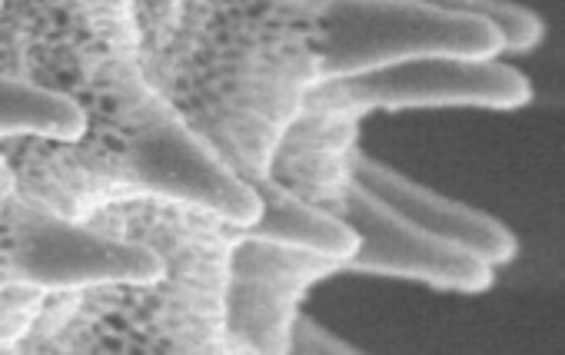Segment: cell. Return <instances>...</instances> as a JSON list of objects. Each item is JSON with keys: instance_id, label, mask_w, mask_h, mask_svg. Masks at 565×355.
<instances>
[{"instance_id": "1", "label": "cell", "mask_w": 565, "mask_h": 355, "mask_svg": "<svg viewBox=\"0 0 565 355\" xmlns=\"http://www.w3.org/2000/svg\"><path fill=\"white\" fill-rule=\"evenodd\" d=\"M134 4H0V74L57 90L84 117L71 143L0 140L18 193L77 223L127 200H170L253 223L256 190L147 80Z\"/></svg>"}, {"instance_id": "2", "label": "cell", "mask_w": 565, "mask_h": 355, "mask_svg": "<svg viewBox=\"0 0 565 355\" xmlns=\"http://www.w3.org/2000/svg\"><path fill=\"white\" fill-rule=\"evenodd\" d=\"M147 80L256 190L320 84L330 0H137Z\"/></svg>"}, {"instance_id": "3", "label": "cell", "mask_w": 565, "mask_h": 355, "mask_svg": "<svg viewBox=\"0 0 565 355\" xmlns=\"http://www.w3.org/2000/svg\"><path fill=\"white\" fill-rule=\"evenodd\" d=\"M84 223L97 233L153 246L163 272L150 282L47 295L18 352L226 355L223 279L236 223L170 200L114 203Z\"/></svg>"}, {"instance_id": "4", "label": "cell", "mask_w": 565, "mask_h": 355, "mask_svg": "<svg viewBox=\"0 0 565 355\" xmlns=\"http://www.w3.org/2000/svg\"><path fill=\"white\" fill-rule=\"evenodd\" d=\"M499 51L502 41L482 18L416 0H330L320 24V80L356 77L429 54L495 57Z\"/></svg>"}, {"instance_id": "5", "label": "cell", "mask_w": 565, "mask_h": 355, "mask_svg": "<svg viewBox=\"0 0 565 355\" xmlns=\"http://www.w3.org/2000/svg\"><path fill=\"white\" fill-rule=\"evenodd\" d=\"M347 269V259L310 246L266 239L236 223L223 279V352L287 355L303 295Z\"/></svg>"}, {"instance_id": "6", "label": "cell", "mask_w": 565, "mask_h": 355, "mask_svg": "<svg viewBox=\"0 0 565 355\" xmlns=\"http://www.w3.org/2000/svg\"><path fill=\"white\" fill-rule=\"evenodd\" d=\"M160 272L163 259L153 246L97 233L18 193L8 256L11 282L38 289L41 295H61L114 282H150Z\"/></svg>"}, {"instance_id": "7", "label": "cell", "mask_w": 565, "mask_h": 355, "mask_svg": "<svg viewBox=\"0 0 565 355\" xmlns=\"http://www.w3.org/2000/svg\"><path fill=\"white\" fill-rule=\"evenodd\" d=\"M327 100L366 117L370 110H413V107H486L515 110L532 100L529 80L499 64L495 57H452L429 54L399 61L356 77L313 84Z\"/></svg>"}, {"instance_id": "8", "label": "cell", "mask_w": 565, "mask_h": 355, "mask_svg": "<svg viewBox=\"0 0 565 355\" xmlns=\"http://www.w3.org/2000/svg\"><path fill=\"white\" fill-rule=\"evenodd\" d=\"M333 216H340L356 236V249L347 259V269L416 279L452 292H482L492 286L489 262L416 229L356 183L347 190Z\"/></svg>"}, {"instance_id": "9", "label": "cell", "mask_w": 565, "mask_h": 355, "mask_svg": "<svg viewBox=\"0 0 565 355\" xmlns=\"http://www.w3.org/2000/svg\"><path fill=\"white\" fill-rule=\"evenodd\" d=\"M360 120L353 110L327 100L317 87L307 90L303 107L282 130L269 180L300 200L333 213L353 186V153L360 150Z\"/></svg>"}, {"instance_id": "10", "label": "cell", "mask_w": 565, "mask_h": 355, "mask_svg": "<svg viewBox=\"0 0 565 355\" xmlns=\"http://www.w3.org/2000/svg\"><path fill=\"white\" fill-rule=\"evenodd\" d=\"M353 183L363 186L370 196H376L383 206H390L396 216L413 223L416 229H423L449 246H459L489 266H502L515 256V239L502 223H495L492 216H486L466 203H456L449 196H439V193L406 180L403 173L376 163L363 150L353 153Z\"/></svg>"}, {"instance_id": "11", "label": "cell", "mask_w": 565, "mask_h": 355, "mask_svg": "<svg viewBox=\"0 0 565 355\" xmlns=\"http://www.w3.org/2000/svg\"><path fill=\"white\" fill-rule=\"evenodd\" d=\"M256 196H259V213H256L253 223H243L249 233L266 236V239L310 246V249H320V252L337 256V259L353 256L356 236L340 216L327 213L323 206H313V203L300 200L297 193L282 190L273 180L256 186Z\"/></svg>"}, {"instance_id": "12", "label": "cell", "mask_w": 565, "mask_h": 355, "mask_svg": "<svg viewBox=\"0 0 565 355\" xmlns=\"http://www.w3.org/2000/svg\"><path fill=\"white\" fill-rule=\"evenodd\" d=\"M84 133L81 110L41 84L0 74V140H61L71 143Z\"/></svg>"}, {"instance_id": "13", "label": "cell", "mask_w": 565, "mask_h": 355, "mask_svg": "<svg viewBox=\"0 0 565 355\" xmlns=\"http://www.w3.org/2000/svg\"><path fill=\"white\" fill-rule=\"evenodd\" d=\"M18 186L14 173L0 153V352H18V342L38 319L47 295L38 289L18 286L8 279V256H11V213H14Z\"/></svg>"}, {"instance_id": "14", "label": "cell", "mask_w": 565, "mask_h": 355, "mask_svg": "<svg viewBox=\"0 0 565 355\" xmlns=\"http://www.w3.org/2000/svg\"><path fill=\"white\" fill-rule=\"evenodd\" d=\"M416 4L489 21L502 41V51H529L542 37V21L532 11L509 4V0H416Z\"/></svg>"}, {"instance_id": "15", "label": "cell", "mask_w": 565, "mask_h": 355, "mask_svg": "<svg viewBox=\"0 0 565 355\" xmlns=\"http://www.w3.org/2000/svg\"><path fill=\"white\" fill-rule=\"evenodd\" d=\"M290 352H307V355H350V352H356V345H350L347 338L333 335L330 329H323L307 312H297V319L290 325Z\"/></svg>"}, {"instance_id": "16", "label": "cell", "mask_w": 565, "mask_h": 355, "mask_svg": "<svg viewBox=\"0 0 565 355\" xmlns=\"http://www.w3.org/2000/svg\"><path fill=\"white\" fill-rule=\"evenodd\" d=\"M0 4H4V0H0Z\"/></svg>"}]
</instances>
